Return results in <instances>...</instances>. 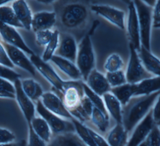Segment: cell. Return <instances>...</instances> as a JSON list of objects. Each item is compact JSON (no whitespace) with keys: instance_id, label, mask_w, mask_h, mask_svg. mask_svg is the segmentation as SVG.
<instances>
[{"instance_id":"cell-38","label":"cell","mask_w":160,"mask_h":146,"mask_svg":"<svg viewBox=\"0 0 160 146\" xmlns=\"http://www.w3.org/2000/svg\"><path fill=\"white\" fill-rule=\"evenodd\" d=\"M28 135L27 146H47V144L41 139L34 132L31 125L28 126Z\"/></svg>"},{"instance_id":"cell-5","label":"cell","mask_w":160,"mask_h":146,"mask_svg":"<svg viewBox=\"0 0 160 146\" xmlns=\"http://www.w3.org/2000/svg\"><path fill=\"white\" fill-rule=\"evenodd\" d=\"M128 83L135 84L152 75L144 69L138 51L129 43V57L125 72Z\"/></svg>"},{"instance_id":"cell-42","label":"cell","mask_w":160,"mask_h":146,"mask_svg":"<svg viewBox=\"0 0 160 146\" xmlns=\"http://www.w3.org/2000/svg\"><path fill=\"white\" fill-rule=\"evenodd\" d=\"M0 64L12 69L14 67V66L12 64L9 60L7 53L5 51V49L0 41Z\"/></svg>"},{"instance_id":"cell-8","label":"cell","mask_w":160,"mask_h":146,"mask_svg":"<svg viewBox=\"0 0 160 146\" xmlns=\"http://www.w3.org/2000/svg\"><path fill=\"white\" fill-rule=\"evenodd\" d=\"M29 59L35 69L41 74L54 89L61 94L66 81L63 80L48 62L42 61L41 57L35 54L30 56Z\"/></svg>"},{"instance_id":"cell-11","label":"cell","mask_w":160,"mask_h":146,"mask_svg":"<svg viewBox=\"0 0 160 146\" xmlns=\"http://www.w3.org/2000/svg\"><path fill=\"white\" fill-rule=\"evenodd\" d=\"M40 100L47 110L58 117L69 120L73 118L70 112L66 108L61 97L54 92H44Z\"/></svg>"},{"instance_id":"cell-34","label":"cell","mask_w":160,"mask_h":146,"mask_svg":"<svg viewBox=\"0 0 160 146\" xmlns=\"http://www.w3.org/2000/svg\"><path fill=\"white\" fill-rule=\"evenodd\" d=\"M82 88H83L84 95L89 99L91 102L93 106L99 109L104 114L109 116L107 112V110L106 109L102 97L98 95L97 94L94 92L91 89H89V87L86 85V84L84 82H82Z\"/></svg>"},{"instance_id":"cell-27","label":"cell","mask_w":160,"mask_h":146,"mask_svg":"<svg viewBox=\"0 0 160 146\" xmlns=\"http://www.w3.org/2000/svg\"><path fill=\"white\" fill-rule=\"evenodd\" d=\"M110 92L118 99L122 106H124L134 97L135 84L126 83L120 86L111 88Z\"/></svg>"},{"instance_id":"cell-23","label":"cell","mask_w":160,"mask_h":146,"mask_svg":"<svg viewBox=\"0 0 160 146\" xmlns=\"http://www.w3.org/2000/svg\"><path fill=\"white\" fill-rule=\"evenodd\" d=\"M51 61L72 80H80L82 79L81 74L75 63L57 55H54Z\"/></svg>"},{"instance_id":"cell-2","label":"cell","mask_w":160,"mask_h":146,"mask_svg":"<svg viewBox=\"0 0 160 146\" xmlns=\"http://www.w3.org/2000/svg\"><path fill=\"white\" fill-rule=\"evenodd\" d=\"M96 64L95 54L92 43L89 34L86 35L78 45L76 65L79 69L84 82L89 74L94 69Z\"/></svg>"},{"instance_id":"cell-16","label":"cell","mask_w":160,"mask_h":146,"mask_svg":"<svg viewBox=\"0 0 160 146\" xmlns=\"http://www.w3.org/2000/svg\"><path fill=\"white\" fill-rule=\"evenodd\" d=\"M78 44L74 37L69 34H59V41L56 54L76 64Z\"/></svg>"},{"instance_id":"cell-6","label":"cell","mask_w":160,"mask_h":146,"mask_svg":"<svg viewBox=\"0 0 160 146\" xmlns=\"http://www.w3.org/2000/svg\"><path fill=\"white\" fill-rule=\"evenodd\" d=\"M88 11L86 7L79 3L66 5L61 13V22L66 27L75 28L83 24L87 19Z\"/></svg>"},{"instance_id":"cell-13","label":"cell","mask_w":160,"mask_h":146,"mask_svg":"<svg viewBox=\"0 0 160 146\" xmlns=\"http://www.w3.org/2000/svg\"><path fill=\"white\" fill-rule=\"evenodd\" d=\"M14 86L15 88V99L16 102L24 115L27 125L31 124L32 119L35 116L36 105L23 92L20 79L14 82Z\"/></svg>"},{"instance_id":"cell-17","label":"cell","mask_w":160,"mask_h":146,"mask_svg":"<svg viewBox=\"0 0 160 146\" xmlns=\"http://www.w3.org/2000/svg\"><path fill=\"white\" fill-rule=\"evenodd\" d=\"M84 82L94 92L101 97L110 92L111 89L106 75L95 68L89 74Z\"/></svg>"},{"instance_id":"cell-40","label":"cell","mask_w":160,"mask_h":146,"mask_svg":"<svg viewBox=\"0 0 160 146\" xmlns=\"http://www.w3.org/2000/svg\"><path fill=\"white\" fill-rule=\"evenodd\" d=\"M15 139L16 136L11 130L0 127V144L12 143Z\"/></svg>"},{"instance_id":"cell-47","label":"cell","mask_w":160,"mask_h":146,"mask_svg":"<svg viewBox=\"0 0 160 146\" xmlns=\"http://www.w3.org/2000/svg\"><path fill=\"white\" fill-rule=\"evenodd\" d=\"M148 6L153 8V7L154 6L156 1H152V0H148V1H143Z\"/></svg>"},{"instance_id":"cell-51","label":"cell","mask_w":160,"mask_h":146,"mask_svg":"<svg viewBox=\"0 0 160 146\" xmlns=\"http://www.w3.org/2000/svg\"><path fill=\"white\" fill-rule=\"evenodd\" d=\"M153 27L157 28V29H160V24H156L155 26H153Z\"/></svg>"},{"instance_id":"cell-18","label":"cell","mask_w":160,"mask_h":146,"mask_svg":"<svg viewBox=\"0 0 160 146\" xmlns=\"http://www.w3.org/2000/svg\"><path fill=\"white\" fill-rule=\"evenodd\" d=\"M56 20L54 12L41 11L32 16L31 29L36 32L42 30H51L54 26Z\"/></svg>"},{"instance_id":"cell-28","label":"cell","mask_w":160,"mask_h":146,"mask_svg":"<svg viewBox=\"0 0 160 146\" xmlns=\"http://www.w3.org/2000/svg\"><path fill=\"white\" fill-rule=\"evenodd\" d=\"M21 87L26 96L32 102L40 100L44 92L40 84L32 79L21 80Z\"/></svg>"},{"instance_id":"cell-4","label":"cell","mask_w":160,"mask_h":146,"mask_svg":"<svg viewBox=\"0 0 160 146\" xmlns=\"http://www.w3.org/2000/svg\"><path fill=\"white\" fill-rule=\"evenodd\" d=\"M36 111L39 116L46 120L52 134L58 135L67 132H75L74 127L71 120L62 119L51 113L44 107L40 100L36 103Z\"/></svg>"},{"instance_id":"cell-37","label":"cell","mask_w":160,"mask_h":146,"mask_svg":"<svg viewBox=\"0 0 160 146\" xmlns=\"http://www.w3.org/2000/svg\"><path fill=\"white\" fill-rule=\"evenodd\" d=\"M0 77L14 83L17 80L20 79L21 75L12 69L0 64Z\"/></svg>"},{"instance_id":"cell-31","label":"cell","mask_w":160,"mask_h":146,"mask_svg":"<svg viewBox=\"0 0 160 146\" xmlns=\"http://www.w3.org/2000/svg\"><path fill=\"white\" fill-rule=\"evenodd\" d=\"M0 21L14 27L23 28L17 19L12 8L9 6H0Z\"/></svg>"},{"instance_id":"cell-9","label":"cell","mask_w":160,"mask_h":146,"mask_svg":"<svg viewBox=\"0 0 160 146\" xmlns=\"http://www.w3.org/2000/svg\"><path fill=\"white\" fill-rule=\"evenodd\" d=\"M91 11L121 30L126 28L125 13L123 11L106 4H94Z\"/></svg>"},{"instance_id":"cell-29","label":"cell","mask_w":160,"mask_h":146,"mask_svg":"<svg viewBox=\"0 0 160 146\" xmlns=\"http://www.w3.org/2000/svg\"><path fill=\"white\" fill-rule=\"evenodd\" d=\"M90 120L101 133L108 132L109 127V116L104 114L99 109L94 107Z\"/></svg>"},{"instance_id":"cell-35","label":"cell","mask_w":160,"mask_h":146,"mask_svg":"<svg viewBox=\"0 0 160 146\" xmlns=\"http://www.w3.org/2000/svg\"><path fill=\"white\" fill-rule=\"evenodd\" d=\"M105 75L111 88L128 83L125 73L122 70L114 72H106Z\"/></svg>"},{"instance_id":"cell-21","label":"cell","mask_w":160,"mask_h":146,"mask_svg":"<svg viewBox=\"0 0 160 146\" xmlns=\"http://www.w3.org/2000/svg\"><path fill=\"white\" fill-rule=\"evenodd\" d=\"M104 105L109 116H111L118 124H122V105L118 99L110 92L102 96Z\"/></svg>"},{"instance_id":"cell-33","label":"cell","mask_w":160,"mask_h":146,"mask_svg":"<svg viewBox=\"0 0 160 146\" xmlns=\"http://www.w3.org/2000/svg\"><path fill=\"white\" fill-rule=\"evenodd\" d=\"M124 66V62L121 56L117 53L111 54L106 59L104 69L106 72H114L121 71Z\"/></svg>"},{"instance_id":"cell-44","label":"cell","mask_w":160,"mask_h":146,"mask_svg":"<svg viewBox=\"0 0 160 146\" xmlns=\"http://www.w3.org/2000/svg\"><path fill=\"white\" fill-rule=\"evenodd\" d=\"M152 16L153 26L160 24V0L156 1L154 6L152 8Z\"/></svg>"},{"instance_id":"cell-39","label":"cell","mask_w":160,"mask_h":146,"mask_svg":"<svg viewBox=\"0 0 160 146\" xmlns=\"http://www.w3.org/2000/svg\"><path fill=\"white\" fill-rule=\"evenodd\" d=\"M36 33V42L39 46H46L50 41L53 31L51 30H42Z\"/></svg>"},{"instance_id":"cell-10","label":"cell","mask_w":160,"mask_h":146,"mask_svg":"<svg viewBox=\"0 0 160 146\" xmlns=\"http://www.w3.org/2000/svg\"><path fill=\"white\" fill-rule=\"evenodd\" d=\"M156 125L151 110L131 131V134L128 137L126 146H139L144 142L149 133Z\"/></svg>"},{"instance_id":"cell-30","label":"cell","mask_w":160,"mask_h":146,"mask_svg":"<svg viewBox=\"0 0 160 146\" xmlns=\"http://www.w3.org/2000/svg\"><path fill=\"white\" fill-rule=\"evenodd\" d=\"M71 120L74 125L75 133L81 141L87 146H96L94 140L89 131L88 127L85 124L74 118H72Z\"/></svg>"},{"instance_id":"cell-1","label":"cell","mask_w":160,"mask_h":146,"mask_svg":"<svg viewBox=\"0 0 160 146\" xmlns=\"http://www.w3.org/2000/svg\"><path fill=\"white\" fill-rule=\"evenodd\" d=\"M160 92L148 95L132 97L122 106V124L129 134L151 110Z\"/></svg>"},{"instance_id":"cell-20","label":"cell","mask_w":160,"mask_h":146,"mask_svg":"<svg viewBox=\"0 0 160 146\" xmlns=\"http://www.w3.org/2000/svg\"><path fill=\"white\" fill-rule=\"evenodd\" d=\"M11 7L23 28L30 30L31 29L32 15L27 2L23 0L14 1Z\"/></svg>"},{"instance_id":"cell-48","label":"cell","mask_w":160,"mask_h":146,"mask_svg":"<svg viewBox=\"0 0 160 146\" xmlns=\"http://www.w3.org/2000/svg\"><path fill=\"white\" fill-rule=\"evenodd\" d=\"M0 146H22V145L21 143H18V142H14L12 143L0 144Z\"/></svg>"},{"instance_id":"cell-53","label":"cell","mask_w":160,"mask_h":146,"mask_svg":"<svg viewBox=\"0 0 160 146\" xmlns=\"http://www.w3.org/2000/svg\"><path fill=\"white\" fill-rule=\"evenodd\" d=\"M156 125H157L158 126H159V128H160V122H159L158 124H156Z\"/></svg>"},{"instance_id":"cell-15","label":"cell","mask_w":160,"mask_h":146,"mask_svg":"<svg viewBox=\"0 0 160 146\" xmlns=\"http://www.w3.org/2000/svg\"><path fill=\"white\" fill-rule=\"evenodd\" d=\"M126 29L130 39V44L138 51L141 47V44L138 15L133 1H129L128 4V16Z\"/></svg>"},{"instance_id":"cell-14","label":"cell","mask_w":160,"mask_h":146,"mask_svg":"<svg viewBox=\"0 0 160 146\" xmlns=\"http://www.w3.org/2000/svg\"><path fill=\"white\" fill-rule=\"evenodd\" d=\"M0 36H1L4 42L15 46L23 52L30 54H34V52L26 45L21 36L11 26L4 24L0 21Z\"/></svg>"},{"instance_id":"cell-24","label":"cell","mask_w":160,"mask_h":146,"mask_svg":"<svg viewBox=\"0 0 160 146\" xmlns=\"http://www.w3.org/2000/svg\"><path fill=\"white\" fill-rule=\"evenodd\" d=\"M158 92H160V77L152 76L135 84L134 97L148 95Z\"/></svg>"},{"instance_id":"cell-7","label":"cell","mask_w":160,"mask_h":146,"mask_svg":"<svg viewBox=\"0 0 160 146\" xmlns=\"http://www.w3.org/2000/svg\"><path fill=\"white\" fill-rule=\"evenodd\" d=\"M61 94V99L68 111L71 112L76 110L79 106L84 95L82 82L80 80L66 81Z\"/></svg>"},{"instance_id":"cell-46","label":"cell","mask_w":160,"mask_h":146,"mask_svg":"<svg viewBox=\"0 0 160 146\" xmlns=\"http://www.w3.org/2000/svg\"><path fill=\"white\" fill-rule=\"evenodd\" d=\"M0 97L14 99H15V94H12L8 91H6L4 89L0 87Z\"/></svg>"},{"instance_id":"cell-36","label":"cell","mask_w":160,"mask_h":146,"mask_svg":"<svg viewBox=\"0 0 160 146\" xmlns=\"http://www.w3.org/2000/svg\"><path fill=\"white\" fill-rule=\"evenodd\" d=\"M144 143L146 146H160V128L156 125L149 133Z\"/></svg>"},{"instance_id":"cell-32","label":"cell","mask_w":160,"mask_h":146,"mask_svg":"<svg viewBox=\"0 0 160 146\" xmlns=\"http://www.w3.org/2000/svg\"><path fill=\"white\" fill-rule=\"evenodd\" d=\"M59 41V33L57 30L53 31L52 36L48 42V44L46 46L45 49L43 52L41 59L46 62L51 61L52 57L55 55V53L58 47Z\"/></svg>"},{"instance_id":"cell-3","label":"cell","mask_w":160,"mask_h":146,"mask_svg":"<svg viewBox=\"0 0 160 146\" xmlns=\"http://www.w3.org/2000/svg\"><path fill=\"white\" fill-rule=\"evenodd\" d=\"M138 19L141 46L151 51V31L152 27V8L143 1H133Z\"/></svg>"},{"instance_id":"cell-52","label":"cell","mask_w":160,"mask_h":146,"mask_svg":"<svg viewBox=\"0 0 160 146\" xmlns=\"http://www.w3.org/2000/svg\"><path fill=\"white\" fill-rule=\"evenodd\" d=\"M139 146H146V144H145V143H144V142H143L142 144H141Z\"/></svg>"},{"instance_id":"cell-41","label":"cell","mask_w":160,"mask_h":146,"mask_svg":"<svg viewBox=\"0 0 160 146\" xmlns=\"http://www.w3.org/2000/svg\"><path fill=\"white\" fill-rule=\"evenodd\" d=\"M88 129L94 140L96 146H110L105 138L102 137L101 134L89 127Z\"/></svg>"},{"instance_id":"cell-12","label":"cell","mask_w":160,"mask_h":146,"mask_svg":"<svg viewBox=\"0 0 160 146\" xmlns=\"http://www.w3.org/2000/svg\"><path fill=\"white\" fill-rule=\"evenodd\" d=\"M3 45L7 55L14 66H16L26 71L33 76L36 75V69L30 59L20 49L1 41Z\"/></svg>"},{"instance_id":"cell-50","label":"cell","mask_w":160,"mask_h":146,"mask_svg":"<svg viewBox=\"0 0 160 146\" xmlns=\"http://www.w3.org/2000/svg\"><path fill=\"white\" fill-rule=\"evenodd\" d=\"M9 2V1H0V6H3Z\"/></svg>"},{"instance_id":"cell-19","label":"cell","mask_w":160,"mask_h":146,"mask_svg":"<svg viewBox=\"0 0 160 146\" xmlns=\"http://www.w3.org/2000/svg\"><path fill=\"white\" fill-rule=\"evenodd\" d=\"M138 52L146 71L153 76L160 77V59L142 46Z\"/></svg>"},{"instance_id":"cell-43","label":"cell","mask_w":160,"mask_h":146,"mask_svg":"<svg viewBox=\"0 0 160 146\" xmlns=\"http://www.w3.org/2000/svg\"><path fill=\"white\" fill-rule=\"evenodd\" d=\"M151 112L152 119L156 124H158L160 122V94L151 109Z\"/></svg>"},{"instance_id":"cell-45","label":"cell","mask_w":160,"mask_h":146,"mask_svg":"<svg viewBox=\"0 0 160 146\" xmlns=\"http://www.w3.org/2000/svg\"><path fill=\"white\" fill-rule=\"evenodd\" d=\"M0 87L8 91L12 94H15V88L14 85L9 81L0 77Z\"/></svg>"},{"instance_id":"cell-26","label":"cell","mask_w":160,"mask_h":146,"mask_svg":"<svg viewBox=\"0 0 160 146\" xmlns=\"http://www.w3.org/2000/svg\"><path fill=\"white\" fill-rule=\"evenodd\" d=\"M31 125L36 134L46 144L52 137V132L46 120L40 116H34L31 120Z\"/></svg>"},{"instance_id":"cell-25","label":"cell","mask_w":160,"mask_h":146,"mask_svg":"<svg viewBox=\"0 0 160 146\" xmlns=\"http://www.w3.org/2000/svg\"><path fill=\"white\" fill-rule=\"evenodd\" d=\"M47 146H87L75 132H67L52 136Z\"/></svg>"},{"instance_id":"cell-49","label":"cell","mask_w":160,"mask_h":146,"mask_svg":"<svg viewBox=\"0 0 160 146\" xmlns=\"http://www.w3.org/2000/svg\"><path fill=\"white\" fill-rule=\"evenodd\" d=\"M39 2L43 3L44 4H50L54 2V1H39Z\"/></svg>"},{"instance_id":"cell-22","label":"cell","mask_w":160,"mask_h":146,"mask_svg":"<svg viewBox=\"0 0 160 146\" xmlns=\"http://www.w3.org/2000/svg\"><path fill=\"white\" fill-rule=\"evenodd\" d=\"M129 133L122 124H116L108 131L105 139L110 146H126Z\"/></svg>"}]
</instances>
